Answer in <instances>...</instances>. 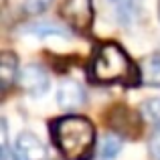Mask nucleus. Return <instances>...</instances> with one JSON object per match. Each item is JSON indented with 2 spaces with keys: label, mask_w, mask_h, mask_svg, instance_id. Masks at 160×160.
<instances>
[{
  "label": "nucleus",
  "mask_w": 160,
  "mask_h": 160,
  "mask_svg": "<svg viewBox=\"0 0 160 160\" xmlns=\"http://www.w3.org/2000/svg\"><path fill=\"white\" fill-rule=\"evenodd\" d=\"M53 144L65 160H89L93 156L95 130L83 116H63L51 124Z\"/></svg>",
  "instance_id": "1"
},
{
  "label": "nucleus",
  "mask_w": 160,
  "mask_h": 160,
  "mask_svg": "<svg viewBox=\"0 0 160 160\" xmlns=\"http://www.w3.org/2000/svg\"><path fill=\"white\" fill-rule=\"evenodd\" d=\"M91 77L99 83H124V85H136L138 81H142L140 69L116 43H106L98 49L91 63Z\"/></svg>",
  "instance_id": "2"
},
{
  "label": "nucleus",
  "mask_w": 160,
  "mask_h": 160,
  "mask_svg": "<svg viewBox=\"0 0 160 160\" xmlns=\"http://www.w3.org/2000/svg\"><path fill=\"white\" fill-rule=\"evenodd\" d=\"M61 12H63V18L77 31H87L93 22L91 0H65Z\"/></svg>",
  "instance_id": "3"
},
{
  "label": "nucleus",
  "mask_w": 160,
  "mask_h": 160,
  "mask_svg": "<svg viewBox=\"0 0 160 160\" xmlns=\"http://www.w3.org/2000/svg\"><path fill=\"white\" fill-rule=\"evenodd\" d=\"M47 148L39 136L31 132H22L12 146V160H45Z\"/></svg>",
  "instance_id": "4"
},
{
  "label": "nucleus",
  "mask_w": 160,
  "mask_h": 160,
  "mask_svg": "<svg viewBox=\"0 0 160 160\" xmlns=\"http://www.w3.org/2000/svg\"><path fill=\"white\" fill-rule=\"evenodd\" d=\"M57 102L65 112H77L79 108L85 106V89L73 79H67L61 83L57 93Z\"/></svg>",
  "instance_id": "5"
},
{
  "label": "nucleus",
  "mask_w": 160,
  "mask_h": 160,
  "mask_svg": "<svg viewBox=\"0 0 160 160\" xmlns=\"http://www.w3.org/2000/svg\"><path fill=\"white\" fill-rule=\"evenodd\" d=\"M20 87L31 95H43L49 89V75L41 65H28L20 73Z\"/></svg>",
  "instance_id": "6"
},
{
  "label": "nucleus",
  "mask_w": 160,
  "mask_h": 160,
  "mask_svg": "<svg viewBox=\"0 0 160 160\" xmlns=\"http://www.w3.org/2000/svg\"><path fill=\"white\" fill-rule=\"evenodd\" d=\"M16 73H18V57L10 51H4L0 55V85L4 91L16 81Z\"/></svg>",
  "instance_id": "7"
},
{
  "label": "nucleus",
  "mask_w": 160,
  "mask_h": 160,
  "mask_svg": "<svg viewBox=\"0 0 160 160\" xmlns=\"http://www.w3.org/2000/svg\"><path fill=\"white\" fill-rule=\"evenodd\" d=\"M108 6L112 8L113 18L122 24H130L138 14V0H108Z\"/></svg>",
  "instance_id": "8"
},
{
  "label": "nucleus",
  "mask_w": 160,
  "mask_h": 160,
  "mask_svg": "<svg viewBox=\"0 0 160 160\" xmlns=\"http://www.w3.org/2000/svg\"><path fill=\"white\" fill-rule=\"evenodd\" d=\"M142 83L150 87H160V55H148L140 67Z\"/></svg>",
  "instance_id": "9"
},
{
  "label": "nucleus",
  "mask_w": 160,
  "mask_h": 160,
  "mask_svg": "<svg viewBox=\"0 0 160 160\" xmlns=\"http://www.w3.org/2000/svg\"><path fill=\"white\" fill-rule=\"evenodd\" d=\"M122 150V140L116 134H108L99 144V158L102 160H113Z\"/></svg>",
  "instance_id": "10"
},
{
  "label": "nucleus",
  "mask_w": 160,
  "mask_h": 160,
  "mask_svg": "<svg viewBox=\"0 0 160 160\" xmlns=\"http://www.w3.org/2000/svg\"><path fill=\"white\" fill-rule=\"evenodd\" d=\"M140 112H142V116H144L148 122L160 124V99L152 98V99H148V102H144L142 108H140Z\"/></svg>",
  "instance_id": "11"
},
{
  "label": "nucleus",
  "mask_w": 160,
  "mask_h": 160,
  "mask_svg": "<svg viewBox=\"0 0 160 160\" xmlns=\"http://www.w3.org/2000/svg\"><path fill=\"white\" fill-rule=\"evenodd\" d=\"M31 31H35V35H65V28H61L59 24H53V22H39L35 27H31Z\"/></svg>",
  "instance_id": "12"
},
{
  "label": "nucleus",
  "mask_w": 160,
  "mask_h": 160,
  "mask_svg": "<svg viewBox=\"0 0 160 160\" xmlns=\"http://www.w3.org/2000/svg\"><path fill=\"white\" fill-rule=\"evenodd\" d=\"M148 150H150V156H152V160H160V124H156V128H154L152 134H150Z\"/></svg>",
  "instance_id": "13"
},
{
  "label": "nucleus",
  "mask_w": 160,
  "mask_h": 160,
  "mask_svg": "<svg viewBox=\"0 0 160 160\" xmlns=\"http://www.w3.org/2000/svg\"><path fill=\"white\" fill-rule=\"evenodd\" d=\"M51 2L53 0H24V10L28 14H41V12H45L49 8Z\"/></svg>",
  "instance_id": "14"
},
{
  "label": "nucleus",
  "mask_w": 160,
  "mask_h": 160,
  "mask_svg": "<svg viewBox=\"0 0 160 160\" xmlns=\"http://www.w3.org/2000/svg\"><path fill=\"white\" fill-rule=\"evenodd\" d=\"M158 14H160V2H158Z\"/></svg>",
  "instance_id": "15"
}]
</instances>
